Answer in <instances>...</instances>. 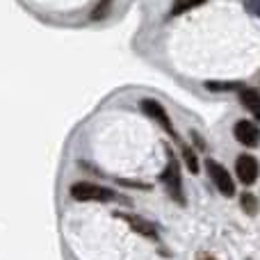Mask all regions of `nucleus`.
I'll list each match as a JSON object with an SVG mask.
<instances>
[{
  "instance_id": "obj_13",
  "label": "nucleus",
  "mask_w": 260,
  "mask_h": 260,
  "mask_svg": "<svg viewBox=\"0 0 260 260\" xmlns=\"http://www.w3.org/2000/svg\"><path fill=\"white\" fill-rule=\"evenodd\" d=\"M110 3H112V0H101V3L96 5L94 14H91V18H94V21H99L101 16H105V14H108V7H110Z\"/></svg>"
},
{
  "instance_id": "obj_14",
  "label": "nucleus",
  "mask_w": 260,
  "mask_h": 260,
  "mask_svg": "<svg viewBox=\"0 0 260 260\" xmlns=\"http://www.w3.org/2000/svg\"><path fill=\"white\" fill-rule=\"evenodd\" d=\"M244 7H247V12L260 18V0H244Z\"/></svg>"
},
{
  "instance_id": "obj_7",
  "label": "nucleus",
  "mask_w": 260,
  "mask_h": 260,
  "mask_svg": "<svg viewBox=\"0 0 260 260\" xmlns=\"http://www.w3.org/2000/svg\"><path fill=\"white\" fill-rule=\"evenodd\" d=\"M117 217H119V219H123V221H128L130 229H133L135 233L144 235V238H148V240H157V231H155V226H153L151 221H146L144 217L128 215V212H117Z\"/></svg>"
},
{
  "instance_id": "obj_11",
  "label": "nucleus",
  "mask_w": 260,
  "mask_h": 260,
  "mask_svg": "<svg viewBox=\"0 0 260 260\" xmlns=\"http://www.w3.org/2000/svg\"><path fill=\"white\" fill-rule=\"evenodd\" d=\"M240 203H242V210L244 212H249V215H256L258 212V199L253 197V194H249V192H244L242 197H240Z\"/></svg>"
},
{
  "instance_id": "obj_15",
  "label": "nucleus",
  "mask_w": 260,
  "mask_h": 260,
  "mask_svg": "<svg viewBox=\"0 0 260 260\" xmlns=\"http://www.w3.org/2000/svg\"><path fill=\"white\" fill-rule=\"evenodd\" d=\"M199 260H217V258H212V256H208V253H201V256H199Z\"/></svg>"
},
{
  "instance_id": "obj_10",
  "label": "nucleus",
  "mask_w": 260,
  "mask_h": 260,
  "mask_svg": "<svg viewBox=\"0 0 260 260\" xmlns=\"http://www.w3.org/2000/svg\"><path fill=\"white\" fill-rule=\"evenodd\" d=\"M180 148H183V160H185V167H187L192 174H197L199 171V160H197V153L192 151V148L187 146V144H180Z\"/></svg>"
},
{
  "instance_id": "obj_1",
  "label": "nucleus",
  "mask_w": 260,
  "mask_h": 260,
  "mask_svg": "<svg viewBox=\"0 0 260 260\" xmlns=\"http://www.w3.org/2000/svg\"><path fill=\"white\" fill-rule=\"evenodd\" d=\"M71 197L76 201H101V203H110L117 201V192L110 187H103V185H94L87 183V180H80V183L71 185Z\"/></svg>"
},
{
  "instance_id": "obj_4",
  "label": "nucleus",
  "mask_w": 260,
  "mask_h": 260,
  "mask_svg": "<svg viewBox=\"0 0 260 260\" xmlns=\"http://www.w3.org/2000/svg\"><path fill=\"white\" fill-rule=\"evenodd\" d=\"M206 171H208V176H210V180L215 183V187L219 189L224 197H233L235 194V183H233V178H231L229 169H224L219 162H215L212 157H208L206 160Z\"/></svg>"
},
{
  "instance_id": "obj_5",
  "label": "nucleus",
  "mask_w": 260,
  "mask_h": 260,
  "mask_svg": "<svg viewBox=\"0 0 260 260\" xmlns=\"http://www.w3.org/2000/svg\"><path fill=\"white\" fill-rule=\"evenodd\" d=\"M258 174H260V165L253 155H240L238 162H235V176H238L240 183L244 185H253L258 180Z\"/></svg>"
},
{
  "instance_id": "obj_12",
  "label": "nucleus",
  "mask_w": 260,
  "mask_h": 260,
  "mask_svg": "<svg viewBox=\"0 0 260 260\" xmlns=\"http://www.w3.org/2000/svg\"><path fill=\"white\" fill-rule=\"evenodd\" d=\"M208 89L212 91H231V89H242L240 82H208Z\"/></svg>"
},
{
  "instance_id": "obj_2",
  "label": "nucleus",
  "mask_w": 260,
  "mask_h": 260,
  "mask_svg": "<svg viewBox=\"0 0 260 260\" xmlns=\"http://www.w3.org/2000/svg\"><path fill=\"white\" fill-rule=\"evenodd\" d=\"M167 155H169V162H167L165 171H162L160 180L165 185V189L169 192V197L174 199L176 203L185 206V192H183V180H180V169H178V162H176L174 153L167 148Z\"/></svg>"
},
{
  "instance_id": "obj_9",
  "label": "nucleus",
  "mask_w": 260,
  "mask_h": 260,
  "mask_svg": "<svg viewBox=\"0 0 260 260\" xmlns=\"http://www.w3.org/2000/svg\"><path fill=\"white\" fill-rule=\"evenodd\" d=\"M206 0H174V5H171V14H185L189 12V9L199 7V5H203Z\"/></svg>"
},
{
  "instance_id": "obj_6",
  "label": "nucleus",
  "mask_w": 260,
  "mask_h": 260,
  "mask_svg": "<svg viewBox=\"0 0 260 260\" xmlns=\"http://www.w3.org/2000/svg\"><path fill=\"white\" fill-rule=\"evenodd\" d=\"M233 135L242 146H249V148H256L260 144V128L256 126L253 121H238L233 128Z\"/></svg>"
},
{
  "instance_id": "obj_8",
  "label": "nucleus",
  "mask_w": 260,
  "mask_h": 260,
  "mask_svg": "<svg viewBox=\"0 0 260 260\" xmlns=\"http://www.w3.org/2000/svg\"><path fill=\"white\" fill-rule=\"evenodd\" d=\"M240 103L256 117V121H260V91L253 87H242L240 89Z\"/></svg>"
},
{
  "instance_id": "obj_3",
  "label": "nucleus",
  "mask_w": 260,
  "mask_h": 260,
  "mask_svg": "<svg viewBox=\"0 0 260 260\" xmlns=\"http://www.w3.org/2000/svg\"><path fill=\"white\" fill-rule=\"evenodd\" d=\"M139 108H142V112L146 114V117H151L155 123H160V126L165 128V133L169 135V137H174L176 142H180L178 133H176L174 123H171V117L167 114V110L162 108V103H157L155 99H144L142 103H139Z\"/></svg>"
}]
</instances>
